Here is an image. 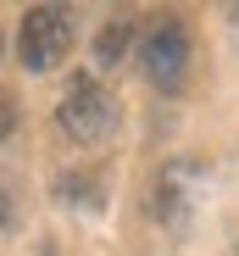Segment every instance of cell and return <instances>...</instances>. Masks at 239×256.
I'll return each instance as SVG.
<instances>
[{
  "instance_id": "cell-8",
  "label": "cell",
  "mask_w": 239,
  "mask_h": 256,
  "mask_svg": "<svg viewBox=\"0 0 239 256\" xmlns=\"http://www.w3.org/2000/svg\"><path fill=\"white\" fill-rule=\"evenodd\" d=\"M11 228V195H6V184H0V234Z\"/></svg>"
},
{
  "instance_id": "cell-5",
  "label": "cell",
  "mask_w": 239,
  "mask_h": 256,
  "mask_svg": "<svg viewBox=\"0 0 239 256\" xmlns=\"http://www.w3.org/2000/svg\"><path fill=\"white\" fill-rule=\"evenodd\" d=\"M128 39H134V22H128V17H111V22L100 28V39H95V62H100V67H111V62H123V50H128Z\"/></svg>"
},
{
  "instance_id": "cell-7",
  "label": "cell",
  "mask_w": 239,
  "mask_h": 256,
  "mask_svg": "<svg viewBox=\"0 0 239 256\" xmlns=\"http://www.w3.org/2000/svg\"><path fill=\"white\" fill-rule=\"evenodd\" d=\"M11 128H17V100H11L6 90H0V140H6Z\"/></svg>"
},
{
  "instance_id": "cell-3",
  "label": "cell",
  "mask_w": 239,
  "mask_h": 256,
  "mask_svg": "<svg viewBox=\"0 0 239 256\" xmlns=\"http://www.w3.org/2000/svg\"><path fill=\"white\" fill-rule=\"evenodd\" d=\"M72 50V12L61 6H33L22 17V34H17V56L28 72H56Z\"/></svg>"
},
{
  "instance_id": "cell-1",
  "label": "cell",
  "mask_w": 239,
  "mask_h": 256,
  "mask_svg": "<svg viewBox=\"0 0 239 256\" xmlns=\"http://www.w3.org/2000/svg\"><path fill=\"white\" fill-rule=\"evenodd\" d=\"M61 134L72 145H106L117 134V100L106 95V84L95 72H78L67 84V95H61Z\"/></svg>"
},
{
  "instance_id": "cell-2",
  "label": "cell",
  "mask_w": 239,
  "mask_h": 256,
  "mask_svg": "<svg viewBox=\"0 0 239 256\" xmlns=\"http://www.w3.org/2000/svg\"><path fill=\"white\" fill-rule=\"evenodd\" d=\"M189 56H195V45H189V28L178 17H156L150 34L139 39V67H145V78L156 84V90H167V95L184 90Z\"/></svg>"
},
{
  "instance_id": "cell-4",
  "label": "cell",
  "mask_w": 239,
  "mask_h": 256,
  "mask_svg": "<svg viewBox=\"0 0 239 256\" xmlns=\"http://www.w3.org/2000/svg\"><path fill=\"white\" fill-rule=\"evenodd\" d=\"M195 178V167L189 162H173L167 173H162V184H156V218H167V223H184V212H189V184Z\"/></svg>"
},
{
  "instance_id": "cell-6",
  "label": "cell",
  "mask_w": 239,
  "mask_h": 256,
  "mask_svg": "<svg viewBox=\"0 0 239 256\" xmlns=\"http://www.w3.org/2000/svg\"><path fill=\"white\" fill-rule=\"evenodd\" d=\"M56 195H61L67 206H72V200H78V206H95V200H100V184H95L89 173H61V178H56Z\"/></svg>"
}]
</instances>
